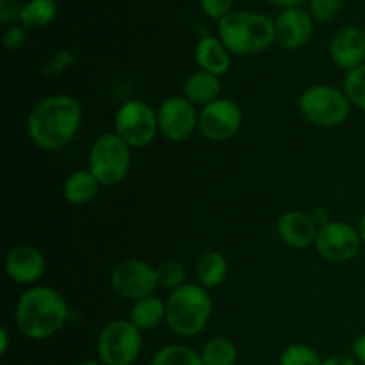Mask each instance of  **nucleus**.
I'll use <instances>...</instances> for the list:
<instances>
[{
    "mask_svg": "<svg viewBox=\"0 0 365 365\" xmlns=\"http://www.w3.org/2000/svg\"><path fill=\"white\" fill-rule=\"evenodd\" d=\"M82 123V109L68 95H52L41 100L29 114L27 130L38 148L61 150L77 135Z\"/></svg>",
    "mask_w": 365,
    "mask_h": 365,
    "instance_id": "f257e3e1",
    "label": "nucleus"
},
{
    "mask_svg": "<svg viewBox=\"0 0 365 365\" xmlns=\"http://www.w3.org/2000/svg\"><path fill=\"white\" fill-rule=\"evenodd\" d=\"M16 327L25 337L43 341L63 328L68 305L52 287H32L20 296L14 310Z\"/></svg>",
    "mask_w": 365,
    "mask_h": 365,
    "instance_id": "f03ea898",
    "label": "nucleus"
},
{
    "mask_svg": "<svg viewBox=\"0 0 365 365\" xmlns=\"http://www.w3.org/2000/svg\"><path fill=\"white\" fill-rule=\"evenodd\" d=\"M220 39L232 53L250 56L274 41V21L262 13L232 11L217 24Z\"/></svg>",
    "mask_w": 365,
    "mask_h": 365,
    "instance_id": "7ed1b4c3",
    "label": "nucleus"
},
{
    "mask_svg": "<svg viewBox=\"0 0 365 365\" xmlns=\"http://www.w3.org/2000/svg\"><path fill=\"white\" fill-rule=\"evenodd\" d=\"M212 314V299L205 287L185 284L166 299V323L178 337H195L207 327Z\"/></svg>",
    "mask_w": 365,
    "mask_h": 365,
    "instance_id": "20e7f679",
    "label": "nucleus"
},
{
    "mask_svg": "<svg viewBox=\"0 0 365 365\" xmlns=\"http://www.w3.org/2000/svg\"><path fill=\"white\" fill-rule=\"evenodd\" d=\"M130 146L118 134H103L93 143L89 152V171L100 185L121 184L130 171Z\"/></svg>",
    "mask_w": 365,
    "mask_h": 365,
    "instance_id": "39448f33",
    "label": "nucleus"
},
{
    "mask_svg": "<svg viewBox=\"0 0 365 365\" xmlns=\"http://www.w3.org/2000/svg\"><path fill=\"white\" fill-rule=\"evenodd\" d=\"M141 330L130 319H116L102 328L96 353L103 365H132L141 353Z\"/></svg>",
    "mask_w": 365,
    "mask_h": 365,
    "instance_id": "423d86ee",
    "label": "nucleus"
},
{
    "mask_svg": "<svg viewBox=\"0 0 365 365\" xmlns=\"http://www.w3.org/2000/svg\"><path fill=\"white\" fill-rule=\"evenodd\" d=\"M299 110L309 123L316 127H339L349 116V100L346 93L331 86H312L299 98Z\"/></svg>",
    "mask_w": 365,
    "mask_h": 365,
    "instance_id": "0eeeda50",
    "label": "nucleus"
},
{
    "mask_svg": "<svg viewBox=\"0 0 365 365\" xmlns=\"http://www.w3.org/2000/svg\"><path fill=\"white\" fill-rule=\"evenodd\" d=\"M114 130L130 148L148 146L159 130L157 113L141 100H128L116 113Z\"/></svg>",
    "mask_w": 365,
    "mask_h": 365,
    "instance_id": "6e6552de",
    "label": "nucleus"
},
{
    "mask_svg": "<svg viewBox=\"0 0 365 365\" xmlns=\"http://www.w3.org/2000/svg\"><path fill=\"white\" fill-rule=\"evenodd\" d=\"M110 285L121 298L139 302V299L153 296V291L159 285L157 267L143 260H125L114 267L110 274Z\"/></svg>",
    "mask_w": 365,
    "mask_h": 365,
    "instance_id": "1a4fd4ad",
    "label": "nucleus"
},
{
    "mask_svg": "<svg viewBox=\"0 0 365 365\" xmlns=\"http://www.w3.org/2000/svg\"><path fill=\"white\" fill-rule=\"evenodd\" d=\"M362 246L359 228L341 221H328L319 227L316 237V248L323 259L330 262H346L351 260Z\"/></svg>",
    "mask_w": 365,
    "mask_h": 365,
    "instance_id": "9d476101",
    "label": "nucleus"
},
{
    "mask_svg": "<svg viewBox=\"0 0 365 365\" xmlns=\"http://www.w3.org/2000/svg\"><path fill=\"white\" fill-rule=\"evenodd\" d=\"M242 123V113L232 100L217 98L202 109L198 116V127L203 138L210 141H227L234 138Z\"/></svg>",
    "mask_w": 365,
    "mask_h": 365,
    "instance_id": "9b49d317",
    "label": "nucleus"
},
{
    "mask_svg": "<svg viewBox=\"0 0 365 365\" xmlns=\"http://www.w3.org/2000/svg\"><path fill=\"white\" fill-rule=\"evenodd\" d=\"M159 130L170 141H185L198 127V114L195 106L185 96L166 98L157 113Z\"/></svg>",
    "mask_w": 365,
    "mask_h": 365,
    "instance_id": "f8f14e48",
    "label": "nucleus"
},
{
    "mask_svg": "<svg viewBox=\"0 0 365 365\" xmlns=\"http://www.w3.org/2000/svg\"><path fill=\"white\" fill-rule=\"evenodd\" d=\"M314 32L312 14L303 7H287L274 20V41L287 50L302 48Z\"/></svg>",
    "mask_w": 365,
    "mask_h": 365,
    "instance_id": "ddd939ff",
    "label": "nucleus"
},
{
    "mask_svg": "<svg viewBox=\"0 0 365 365\" xmlns=\"http://www.w3.org/2000/svg\"><path fill=\"white\" fill-rule=\"evenodd\" d=\"M6 273L16 284H34L45 273V257L32 246H16L6 257Z\"/></svg>",
    "mask_w": 365,
    "mask_h": 365,
    "instance_id": "4468645a",
    "label": "nucleus"
},
{
    "mask_svg": "<svg viewBox=\"0 0 365 365\" xmlns=\"http://www.w3.org/2000/svg\"><path fill=\"white\" fill-rule=\"evenodd\" d=\"M330 53L334 63L342 70H355L365 61V32L362 29H342L331 39Z\"/></svg>",
    "mask_w": 365,
    "mask_h": 365,
    "instance_id": "2eb2a0df",
    "label": "nucleus"
},
{
    "mask_svg": "<svg viewBox=\"0 0 365 365\" xmlns=\"http://www.w3.org/2000/svg\"><path fill=\"white\" fill-rule=\"evenodd\" d=\"M317 230L319 228L314 223L312 216H307L298 210L282 214L278 220V235L291 248H309L310 245L316 242Z\"/></svg>",
    "mask_w": 365,
    "mask_h": 365,
    "instance_id": "dca6fc26",
    "label": "nucleus"
},
{
    "mask_svg": "<svg viewBox=\"0 0 365 365\" xmlns=\"http://www.w3.org/2000/svg\"><path fill=\"white\" fill-rule=\"evenodd\" d=\"M196 61L203 71H209V73L220 77V75L227 73L232 64L230 50L223 45L221 39L207 36V38L200 39V43L196 45Z\"/></svg>",
    "mask_w": 365,
    "mask_h": 365,
    "instance_id": "f3484780",
    "label": "nucleus"
},
{
    "mask_svg": "<svg viewBox=\"0 0 365 365\" xmlns=\"http://www.w3.org/2000/svg\"><path fill=\"white\" fill-rule=\"evenodd\" d=\"M221 82L220 77L209 71H196L185 81L184 95L192 106H209L220 98Z\"/></svg>",
    "mask_w": 365,
    "mask_h": 365,
    "instance_id": "a211bd4d",
    "label": "nucleus"
},
{
    "mask_svg": "<svg viewBox=\"0 0 365 365\" xmlns=\"http://www.w3.org/2000/svg\"><path fill=\"white\" fill-rule=\"evenodd\" d=\"M98 189L100 182L96 180L91 171L78 170L66 178L63 192L66 202L73 203V205H86V203L95 200V196L98 195Z\"/></svg>",
    "mask_w": 365,
    "mask_h": 365,
    "instance_id": "6ab92c4d",
    "label": "nucleus"
},
{
    "mask_svg": "<svg viewBox=\"0 0 365 365\" xmlns=\"http://www.w3.org/2000/svg\"><path fill=\"white\" fill-rule=\"evenodd\" d=\"M130 321L141 331H150L166 321V303L155 296H148L134 303L130 312Z\"/></svg>",
    "mask_w": 365,
    "mask_h": 365,
    "instance_id": "aec40b11",
    "label": "nucleus"
},
{
    "mask_svg": "<svg viewBox=\"0 0 365 365\" xmlns=\"http://www.w3.org/2000/svg\"><path fill=\"white\" fill-rule=\"evenodd\" d=\"M228 274V264L221 253L207 252L200 257L196 264V277L200 285L205 289H214L225 282Z\"/></svg>",
    "mask_w": 365,
    "mask_h": 365,
    "instance_id": "412c9836",
    "label": "nucleus"
},
{
    "mask_svg": "<svg viewBox=\"0 0 365 365\" xmlns=\"http://www.w3.org/2000/svg\"><path fill=\"white\" fill-rule=\"evenodd\" d=\"M56 16V0H31L25 4L20 21L24 27H45V25L52 24Z\"/></svg>",
    "mask_w": 365,
    "mask_h": 365,
    "instance_id": "4be33fe9",
    "label": "nucleus"
},
{
    "mask_svg": "<svg viewBox=\"0 0 365 365\" xmlns=\"http://www.w3.org/2000/svg\"><path fill=\"white\" fill-rule=\"evenodd\" d=\"M205 365H234L237 362V348L227 337H216L207 342L202 349Z\"/></svg>",
    "mask_w": 365,
    "mask_h": 365,
    "instance_id": "5701e85b",
    "label": "nucleus"
},
{
    "mask_svg": "<svg viewBox=\"0 0 365 365\" xmlns=\"http://www.w3.org/2000/svg\"><path fill=\"white\" fill-rule=\"evenodd\" d=\"M150 365H205L202 360V355L191 348L185 346L171 344L164 346L153 355Z\"/></svg>",
    "mask_w": 365,
    "mask_h": 365,
    "instance_id": "b1692460",
    "label": "nucleus"
},
{
    "mask_svg": "<svg viewBox=\"0 0 365 365\" xmlns=\"http://www.w3.org/2000/svg\"><path fill=\"white\" fill-rule=\"evenodd\" d=\"M344 93L351 103L365 113V64L348 71L344 81Z\"/></svg>",
    "mask_w": 365,
    "mask_h": 365,
    "instance_id": "393cba45",
    "label": "nucleus"
},
{
    "mask_svg": "<svg viewBox=\"0 0 365 365\" xmlns=\"http://www.w3.org/2000/svg\"><path fill=\"white\" fill-rule=\"evenodd\" d=\"M157 278H159L160 287L170 289L173 292L182 285H185V269L182 264L175 262V260H168V262H163L157 267Z\"/></svg>",
    "mask_w": 365,
    "mask_h": 365,
    "instance_id": "a878e982",
    "label": "nucleus"
},
{
    "mask_svg": "<svg viewBox=\"0 0 365 365\" xmlns=\"http://www.w3.org/2000/svg\"><path fill=\"white\" fill-rule=\"evenodd\" d=\"M280 365H323L319 355L312 348L303 344L289 346L280 356Z\"/></svg>",
    "mask_w": 365,
    "mask_h": 365,
    "instance_id": "bb28decb",
    "label": "nucleus"
},
{
    "mask_svg": "<svg viewBox=\"0 0 365 365\" xmlns=\"http://www.w3.org/2000/svg\"><path fill=\"white\" fill-rule=\"evenodd\" d=\"M341 0H310V11L319 21H331L341 13Z\"/></svg>",
    "mask_w": 365,
    "mask_h": 365,
    "instance_id": "cd10ccee",
    "label": "nucleus"
},
{
    "mask_svg": "<svg viewBox=\"0 0 365 365\" xmlns=\"http://www.w3.org/2000/svg\"><path fill=\"white\" fill-rule=\"evenodd\" d=\"M232 4L234 0H200L203 13L214 20H223L228 13H232Z\"/></svg>",
    "mask_w": 365,
    "mask_h": 365,
    "instance_id": "c85d7f7f",
    "label": "nucleus"
},
{
    "mask_svg": "<svg viewBox=\"0 0 365 365\" xmlns=\"http://www.w3.org/2000/svg\"><path fill=\"white\" fill-rule=\"evenodd\" d=\"M25 4L21 0H0V21L4 25L14 24L21 18Z\"/></svg>",
    "mask_w": 365,
    "mask_h": 365,
    "instance_id": "c756f323",
    "label": "nucleus"
},
{
    "mask_svg": "<svg viewBox=\"0 0 365 365\" xmlns=\"http://www.w3.org/2000/svg\"><path fill=\"white\" fill-rule=\"evenodd\" d=\"M27 39V27L24 25H13L4 32V46L9 50L21 46Z\"/></svg>",
    "mask_w": 365,
    "mask_h": 365,
    "instance_id": "7c9ffc66",
    "label": "nucleus"
},
{
    "mask_svg": "<svg viewBox=\"0 0 365 365\" xmlns=\"http://www.w3.org/2000/svg\"><path fill=\"white\" fill-rule=\"evenodd\" d=\"M353 355L359 364L365 365V335H360L355 342H353Z\"/></svg>",
    "mask_w": 365,
    "mask_h": 365,
    "instance_id": "2f4dec72",
    "label": "nucleus"
},
{
    "mask_svg": "<svg viewBox=\"0 0 365 365\" xmlns=\"http://www.w3.org/2000/svg\"><path fill=\"white\" fill-rule=\"evenodd\" d=\"M323 365H360V364L356 362L355 359H351V356L334 355V356H330V359L324 360Z\"/></svg>",
    "mask_w": 365,
    "mask_h": 365,
    "instance_id": "473e14b6",
    "label": "nucleus"
},
{
    "mask_svg": "<svg viewBox=\"0 0 365 365\" xmlns=\"http://www.w3.org/2000/svg\"><path fill=\"white\" fill-rule=\"evenodd\" d=\"M7 346H9V334H7L6 328H0V355H6Z\"/></svg>",
    "mask_w": 365,
    "mask_h": 365,
    "instance_id": "72a5a7b5",
    "label": "nucleus"
},
{
    "mask_svg": "<svg viewBox=\"0 0 365 365\" xmlns=\"http://www.w3.org/2000/svg\"><path fill=\"white\" fill-rule=\"evenodd\" d=\"M267 2L274 4V6H282V7H298L299 4L305 2V0H267Z\"/></svg>",
    "mask_w": 365,
    "mask_h": 365,
    "instance_id": "f704fd0d",
    "label": "nucleus"
},
{
    "mask_svg": "<svg viewBox=\"0 0 365 365\" xmlns=\"http://www.w3.org/2000/svg\"><path fill=\"white\" fill-rule=\"evenodd\" d=\"M359 234L362 237V242H365V212L360 217V223H359Z\"/></svg>",
    "mask_w": 365,
    "mask_h": 365,
    "instance_id": "c9c22d12",
    "label": "nucleus"
},
{
    "mask_svg": "<svg viewBox=\"0 0 365 365\" xmlns=\"http://www.w3.org/2000/svg\"><path fill=\"white\" fill-rule=\"evenodd\" d=\"M81 365H103L102 362H96V360H86V362H82Z\"/></svg>",
    "mask_w": 365,
    "mask_h": 365,
    "instance_id": "e433bc0d",
    "label": "nucleus"
}]
</instances>
